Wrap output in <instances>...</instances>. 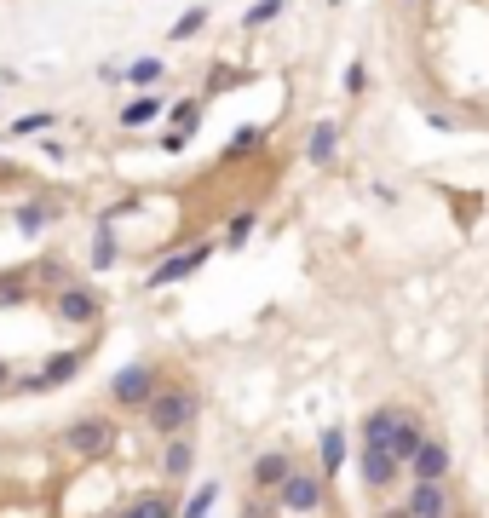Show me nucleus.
I'll return each mask as SVG.
<instances>
[{
    "instance_id": "obj_11",
    "label": "nucleus",
    "mask_w": 489,
    "mask_h": 518,
    "mask_svg": "<svg viewBox=\"0 0 489 518\" xmlns=\"http://www.w3.org/2000/svg\"><path fill=\"white\" fill-rule=\"evenodd\" d=\"M420 438H426L420 415H415V409H397V421H392V444H386V449H392V455L403 461V467H409V455L420 449Z\"/></svg>"
},
{
    "instance_id": "obj_21",
    "label": "nucleus",
    "mask_w": 489,
    "mask_h": 518,
    "mask_svg": "<svg viewBox=\"0 0 489 518\" xmlns=\"http://www.w3.org/2000/svg\"><path fill=\"white\" fill-rule=\"evenodd\" d=\"M259 139H265V127H259V121L236 127V133H231V144H225V162H242L248 150H259Z\"/></svg>"
},
{
    "instance_id": "obj_9",
    "label": "nucleus",
    "mask_w": 489,
    "mask_h": 518,
    "mask_svg": "<svg viewBox=\"0 0 489 518\" xmlns=\"http://www.w3.org/2000/svg\"><path fill=\"white\" fill-rule=\"evenodd\" d=\"M81 363H87V352H58V357L47 363V369H41V375L18 380V386H24V392H52V386H64V380L81 375Z\"/></svg>"
},
{
    "instance_id": "obj_31",
    "label": "nucleus",
    "mask_w": 489,
    "mask_h": 518,
    "mask_svg": "<svg viewBox=\"0 0 489 518\" xmlns=\"http://www.w3.org/2000/svg\"><path fill=\"white\" fill-rule=\"evenodd\" d=\"M282 507L277 501H271V495H259V501H248V507H242V518H277Z\"/></svg>"
},
{
    "instance_id": "obj_8",
    "label": "nucleus",
    "mask_w": 489,
    "mask_h": 518,
    "mask_svg": "<svg viewBox=\"0 0 489 518\" xmlns=\"http://www.w3.org/2000/svg\"><path fill=\"white\" fill-rule=\"evenodd\" d=\"M403 513L409 518H449V490L432 484V478H415L409 495H403Z\"/></svg>"
},
{
    "instance_id": "obj_26",
    "label": "nucleus",
    "mask_w": 489,
    "mask_h": 518,
    "mask_svg": "<svg viewBox=\"0 0 489 518\" xmlns=\"http://www.w3.org/2000/svg\"><path fill=\"white\" fill-rule=\"evenodd\" d=\"M196 127H202V98H190V104H173V133L196 139Z\"/></svg>"
},
{
    "instance_id": "obj_1",
    "label": "nucleus",
    "mask_w": 489,
    "mask_h": 518,
    "mask_svg": "<svg viewBox=\"0 0 489 518\" xmlns=\"http://www.w3.org/2000/svg\"><path fill=\"white\" fill-rule=\"evenodd\" d=\"M144 421H150V432H162V438L190 432V421H196V392H185V386H156V398L144 403Z\"/></svg>"
},
{
    "instance_id": "obj_18",
    "label": "nucleus",
    "mask_w": 489,
    "mask_h": 518,
    "mask_svg": "<svg viewBox=\"0 0 489 518\" xmlns=\"http://www.w3.org/2000/svg\"><path fill=\"white\" fill-rule=\"evenodd\" d=\"M116 265V236H110V213L93 225V271H110Z\"/></svg>"
},
{
    "instance_id": "obj_17",
    "label": "nucleus",
    "mask_w": 489,
    "mask_h": 518,
    "mask_svg": "<svg viewBox=\"0 0 489 518\" xmlns=\"http://www.w3.org/2000/svg\"><path fill=\"white\" fill-rule=\"evenodd\" d=\"M208 6H190V12H179V18H173V29H167V41H179V47H185V41H196V35H202V29H208Z\"/></svg>"
},
{
    "instance_id": "obj_32",
    "label": "nucleus",
    "mask_w": 489,
    "mask_h": 518,
    "mask_svg": "<svg viewBox=\"0 0 489 518\" xmlns=\"http://www.w3.org/2000/svg\"><path fill=\"white\" fill-rule=\"evenodd\" d=\"M35 277H41V283H70V277H64V265H58V259H41V265H35Z\"/></svg>"
},
{
    "instance_id": "obj_14",
    "label": "nucleus",
    "mask_w": 489,
    "mask_h": 518,
    "mask_svg": "<svg viewBox=\"0 0 489 518\" xmlns=\"http://www.w3.org/2000/svg\"><path fill=\"white\" fill-rule=\"evenodd\" d=\"M305 156L317 167H328L334 156H340V121H317L311 127V139H305Z\"/></svg>"
},
{
    "instance_id": "obj_30",
    "label": "nucleus",
    "mask_w": 489,
    "mask_h": 518,
    "mask_svg": "<svg viewBox=\"0 0 489 518\" xmlns=\"http://www.w3.org/2000/svg\"><path fill=\"white\" fill-rule=\"evenodd\" d=\"M363 87H369V70H363V58H351V64H346V93L363 98Z\"/></svg>"
},
{
    "instance_id": "obj_22",
    "label": "nucleus",
    "mask_w": 489,
    "mask_h": 518,
    "mask_svg": "<svg viewBox=\"0 0 489 518\" xmlns=\"http://www.w3.org/2000/svg\"><path fill=\"white\" fill-rule=\"evenodd\" d=\"M254 225H259V213L254 208H242V213H231V225H225V242H219V248H242V242H248V236H254Z\"/></svg>"
},
{
    "instance_id": "obj_5",
    "label": "nucleus",
    "mask_w": 489,
    "mask_h": 518,
    "mask_svg": "<svg viewBox=\"0 0 489 518\" xmlns=\"http://www.w3.org/2000/svg\"><path fill=\"white\" fill-rule=\"evenodd\" d=\"M219 254V242H196V248H185V254H167L150 277H144V288H173V283H185V277H196L208 259Z\"/></svg>"
},
{
    "instance_id": "obj_25",
    "label": "nucleus",
    "mask_w": 489,
    "mask_h": 518,
    "mask_svg": "<svg viewBox=\"0 0 489 518\" xmlns=\"http://www.w3.org/2000/svg\"><path fill=\"white\" fill-rule=\"evenodd\" d=\"M121 75H127L133 87H156V81L167 75V64H162V58H133V64H127Z\"/></svg>"
},
{
    "instance_id": "obj_23",
    "label": "nucleus",
    "mask_w": 489,
    "mask_h": 518,
    "mask_svg": "<svg viewBox=\"0 0 489 518\" xmlns=\"http://www.w3.org/2000/svg\"><path fill=\"white\" fill-rule=\"evenodd\" d=\"M156 116H162V98H133V104L121 110V127H133V133H139V127H150Z\"/></svg>"
},
{
    "instance_id": "obj_12",
    "label": "nucleus",
    "mask_w": 489,
    "mask_h": 518,
    "mask_svg": "<svg viewBox=\"0 0 489 518\" xmlns=\"http://www.w3.org/2000/svg\"><path fill=\"white\" fill-rule=\"evenodd\" d=\"M288 472H294V455H288V449H265V455L254 461V490L271 495L282 478H288Z\"/></svg>"
},
{
    "instance_id": "obj_3",
    "label": "nucleus",
    "mask_w": 489,
    "mask_h": 518,
    "mask_svg": "<svg viewBox=\"0 0 489 518\" xmlns=\"http://www.w3.org/2000/svg\"><path fill=\"white\" fill-rule=\"evenodd\" d=\"M58 449H70L75 461H98V455H110L116 449V426L104 421V415H81L58 432Z\"/></svg>"
},
{
    "instance_id": "obj_2",
    "label": "nucleus",
    "mask_w": 489,
    "mask_h": 518,
    "mask_svg": "<svg viewBox=\"0 0 489 518\" xmlns=\"http://www.w3.org/2000/svg\"><path fill=\"white\" fill-rule=\"evenodd\" d=\"M271 501H277L282 513L311 518V513H323V501H328V478H323V472L294 467V472H288V478L277 484V490H271Z\"/></svg>"
},
{
    "instance_id": "obj_16",
    "label": "nucleus",
    "mask_w": 489,
    "mask_h": 518,
    "mask_svg": "<svg viewBox=\"0 0 489 518\" xmlns=\"http://www.w3.org/2000/svg\"><path fill=\"white\" fill-rule=\"evenodd\" d=\"M392 421H397V409H369V415H363V449L392 444Z\"/></svg>"
},
{
    "instance_id": "obj_19",
    "label": "nucleus",
    "mask_w": 489,
    "mask_h": 518,
    "mask_svg": "<svg viewBox=\"0 0 489 518\" xmlns=\"http://www.w3.org/2000/svg\"><path fill=\"white\" fill-rule=\"evenodd\" d=\"M317 455H323V478H334V472H340V461H346V432H340V426H328L323 444H317Z\"/></svg>"
},
{
    "instance_id": "obj_20",
    "label": "nucleus",
    "mask_w": 489,
    "mask_h": 518,
    "mask_svg": "<svg viewBox=\"0 0 489 518\" xmlns=\"http://www.w3.org/2000/svg\"><path fill=\"white\" fill-rule=\"evenodd\" d=\"M47 127H58V116H52V110H29V116H18L6 133H12V139H41Z\"/></svg>"
},
{
    "instance_id": "obj_6",
    "label": "nucleus",
    "mask_w": 489,
    "mask_h": 518,
    "mask_svg": "<svg viewBox=\"0 0 489 518\" xmlns=\"http://www.w3.org/2000/svg\"><path fill=\"white\" fill-rule=\"evenodd\" d=\"M52 311H58V323L93 329V323H98V311H104V300H98V294H87V288L64 283V288H58V300H52Z\"/></svg>"
},
{
    "instance_id": "obj_13",
    "label": "nucleus",
    "mask_w": 489,
    "mask_h": 518,
    "mask_svg": "<svg viewBox=\"0 0 489 518\" xmlns=\"http://www.w3.org/2000/svg\"><path fill=\"white\" fill-rule=\"evenodd\" d=\"M190 467H196V444H190V432H173L162 449V472L167 478H190Z\"/></svg>"
},
{
    "instance_id": "obj_28",
    "label": "nucleus",
    "mask_w": 489,
    "mask_h": 518,
    "mask_svg": "<svg viewBox=\"0 0 489 518\" xmlns=\"http://www.w3.org/2000/svg\"><path fill=\"white\" fill-rule=\"evenodd\" d=\"M282 6H288V0H254L242 24H248V29H265V24H277V18H282Z\"/></svg>"
},
{
    "instance_id": "obj_7",
    "label": "nucleus",
    "mask_w": 489,
    "mask_h": 518,
    "mask_svg": "<svg viewBox=\"0 0 489 518\" xmlns=\"http://www.w3.org/2000/svg\"><path fill=\"white\" fill-rule=\"evenodd\" d=\"M403 461H397L392 449H357V478L369 484V490H392Z\"/></svg>"
},
{
    "instance_id": "obj_34",
    "label": "nucleus",
    "mask_w": 489,
    "mask_h": 518,
    "mask_svg": "<svg viewBox=\"0 0 489 518\" xmlns=\"http://www.w3.org/2000/svg\"><path fill=\"white\" fill-rule=\"evenodd\" d=\"M409 6H415V0H409Z\"/></svg>"
},
{
    "instance_id": "obj_4",
    "label": "nucleus",
    "mask_w": 489,
    "mask_h": 518,
    "mask_svg": "<svg viewBox=\"0 0 489 518\" xmlns=\"http://www.w3.org/2000/svg\"><path fill=\"white\" fill-rule=\"evenodd\" d=\"M156 386H162L156 363H127V369H116V380H110V398H116V409H133V415H139L144 403L156 398Z\"/></svg>"
},
{
    "instance_id": "obj_24",
    "label": "nucleus",
    "mask_w": 489,
    "mask_h": 518,
    "mask_svg": "<svg viewBox=\"0 0 489 518\" xmlns=\"http://www.w3.org/2000/svg\"><path fill=\"white\" fill-rule=\"evenodd\" d=\"M242 81H248V75L236 70V64H213V70H208V93H202V104H208V98H219V93H231V87H242Z\"/></svg>"
},
{
    "instance_id": "obj_10",
    "label": "nucleus",
    "mask_w": 489,
    "mask_h": 518,
    "mask_svg": "<svg viewBox=\"0 0 489 518\" xmlns=\"http://www.w3.org/2000/svg\"><path fill=\"white\" fill-rule=\"evenodd\" d=\"M449 467H455V461H449V444H438V438H420V449L409 455V472H415V478H432V484H443Z\"/></svg>"
},
{
    "instance_id": "obj_33",
    "label": "nucleus",
    "mask_w": 489,
    "mask_h": 518,
    "mask_svg": "<svg viewBox=\"0 0 489 518\" xmlns=\"http://www.w3.org/2000/svg\"><path fill=\"white\" fill-rule=\"evenodd\" d=\"M0 392H12V363L0 357Z\"/></svg>"
},
{
    "instance_id": "obj_29",
    "label": "nucleus",
    "mask_w": 489,
    "mask_h": 518,
    "mask_svg": "<svg viewBox=\"0 0 489 518\" xmlns=\"http://www.w3.org/2000/svg\"><path fill=\"white\" fill-rule=\"evenodd\" d=\"M213 501H219V484H202V490L190 495V507H185V518H208V513H213Z\"/></svg>"
},
{
    "instance_id": "obj_15",
    "label": "nucleus",
    "mask_w": 489,
    "mask_h": 518,
    "mask_svg": "<svg viewBox=\"0 0 489 518\" xmlns=\"http://www.w3.org/2000/svg\"><path fill=\"white\" fill-rule=\"evenodd\" d=\"M116 518H179V507H173V495H133Z\"/></svg>"
},
{
    "instance_id": "obj_27",
    "label": "nucleus",
    "mask_w": 489,
    "mask_h": 518,
    "mask_svg": "<svg viewBox=\"0 0 489 518\" xmlns=\"http://www.w3.org/2000/svg\"><path fill=\"white\" fill-rule=\"evenodd\" d=\"M47 225H52V208H47V202H29V208L18 213V231H24V236H41Z\"/></svg>"
}]
</instances>
